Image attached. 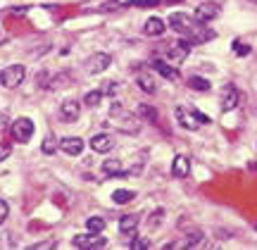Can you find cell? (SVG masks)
I'll list each match as a JSON object with an SVG mask.
<instances>
[{
  "instance_id": "28",
  "label": "cell",
  "mask_w": 257,
  "mask_h": 250,
  "mask_svg": "<svg viewBox=\"0 0 257 250\" xmlns=\"http://www.w3.org/2000/svg\"><path fill=\"white\" fill-rule=\"evenodd\" d=\"M233 53H236V55H248L250 46H248V43H240V41H236V43H233Z\"/></svg>"
},
{
  "instance_id": "9",
  "label": "cell",
  "mask_w": 257,
  "mask_h": 250,
  "mask_svg": "<svg viewBox=\"0 0 257 250\" xmlns=\"http://www.w3.org/2000/svg\"><path fill=\"white\" fill-rule=\"evenodd\" d=\"M72 243L76 248H102V245H107V241L100 238L98 233H76Z\"/></svg>"
},
{
  "instance_id": "32",
  "label": "cell",
  "mask_w": 257,
  "mask_h": 250,
  "mask_svg": "<svg viewBox=\"0 0 257 250\" xmlns=\"http://www.w3.org/2000/svg\"><path fill=\"white\" fill-rule=\"evenodd\" d=\"M0 131H3V114H0Z\"/></svg>"
},
{
  "instance_id": "17",
  "label": "cell",
  "mask_w": 257,
  "mask_h": 250,
  "mask_svg": "<svg viewBox=\"0 0 257 250\" xmlns=\"http://www.w3.org/2000/svg\"><path fill=\"white\" fill-rule=\"evenodd\" d=\"M186 86L193 88V91H210L212 88V83L207 81V79H202V76H188V79H186Z\"/></svg>"
},
{
  "instance_id": "16",
  "label": "cell",
  "mask_w": 257,
  "mask_h": 250,
  "mask_svg": "<svg viewBox=\"0 0 257 250\" xmlns=\"http://www.w3.org/2000/svg\"><path fill=\"white\" fill-rule=\"evenodd\" d=\"M136 226H138V217H134V214H126V217H121L119 219V231L126 233L128 238L136 236Z\"/></svg>"
},
{
  "instance_id": "29",
  "label": "cell",
  "mask_w": 257,
  "mask_h": 250,
  "mask_svg": "<svg viewBox=\"0 0 257 250\" xmlns=\"http://www.w3.org/2000/svg\"><path fill=\"white\" fill-rule=\"evenodd\" d=\"M8 217H10V205L5 200H0V224H5Z\"/></svg>"
},
{
  "instance_id": "25",
  "label": "cell",
  "mask_w": 257,
  "mask_h": 250,
  "mask_svg": "<svg viewBox=\"0 0 257 250\" xmlns=\"http://www.w3.org/2000/svg\"><path fill=\"white\" fill-rule=\"evenodd\" d=\"M128 245H131L134 250H143V248H150V241H146V238H138V236H134Z\"/></svg>"
},
{
  "instance_id": "7",
  "label": "cell",
  "mask_w": 257,
  "mask_h": 250,
  "mask_svg": "<svg viewBox=\"0 0 257 250\" xmlns=\"http://www.w3.org/2000/svg\"><path fill=\"white\" fill-rule=\"evenodd\" d=\"M240 100H243V95H240V91L233 83H226V86L221 88V112L236 110Z\"/></svg>"
},
{
  "instance_id": "10",
  "label": "cell",
  "mask_w": 257,
  "mask_h": 250,
  "mask_svg": "<svg viewBox=\"0 0 257 250\" xmlns=\"http://www.w3.org/2000/svg\"><path fill=\"white\" fill-rule=\"evenodd\" d=\"M219 5L217 3H212V0H207V3H200L198 8H195V19H200L202 24L205 22H212V19L219 17Z\"/></svg>"
},
{
  "instance_id": "4",
  "label": "cell",
  "mask_w": 257,
  "mask_h": 250,
  "mask_svg": "<svg viewBox=\"0 0 257 250\" xmlns=\"http://www.w3.org/2000/svg\"><path fill=\"white\" fill-rule=\"evenodd\" d=\"M24 76H27L24 65H10L0 72V83L5 88H17L19 83H24Z\"/></svg>"
},
{
  "instance_id": "24",
  "label": "cell",
  "mask_w": 257,
  "mask_h": 250,
  "mask_svg": "<svg viewBox=\"0 0 257 250\" xmlns=\"http://www.w3.org/2000/svg\"><path fill=\"white\" fill-rule=\"evenodd\" d=\"M131 5H136V0H110V3L102 5V10H121V8H131Z\"/></svg>"
},
{
  "instance_id": "11",
  "label": "cell",
  "mask_w": 257,
  "mask_h": 250,
  "mask_svg": "<svg viewBox=\"0 0 257 250\" xmlns=\"http://www.w3.org/2000/svg\"><path fill=\"white\" fill-rule=\"evenodd\" d=\"M60 148H62L64 155H72V158H76V155H81V153H83V141L79 139V136H67V139L60 141Z\"/></svg>"
},
{
  "instance_id": "21",
  "label": "cell",
  "mask_w": 257,
  "mask_h": 250,
  "mask_svg": "<svg viewBox=\"0 0 257 250\" xmlns=\"http://www.w3.org/2000/svg\"><path fill=\"white\" fill-rule=\"evenodd\" d=\"M105 226H107V222L102 217H88V222H86V229L91 233H100Z\"/></svg>"
},
{
  "instance_id": "12",
  "label": "cell",
  "mask_w": 257,
  "mask_h": 250,
  "mask_svg": "<svg viewBox=\"0 0 257 250\" xmlns=\"http://www.w3.org/2000/svg\"><path fill=\"white\" fill-rule=\"evenodd\" d=\"M60 114H62L64 121H76L81 117V105L76 100H64L62 105H60Z\"/></svg>"
},
{
  "instance_id": "6",
  "label": "cell",
  "mask_w": 257,
  "mask_h": 250,
  "mask_svg": "<svg viewBox=\"0 0 257 250\" xmlns=\"http://www.w3.org/2000/svg\"><path fill=\"white\" fill-rule=\"evenodd\" d=\"M191 53V43L184 41V43H167V48L162 50V55L169 65H179V62H184L186 57Z\"/></svg>"
},
{
  "instance_id": "18",
  "label": "cell",
  "mask_w": 257,
  "mask_h": 250,
  "mask_svg": "<svg viewBox=\"0 0 257 250\" xmlns=\"http://www.w3.org/2000/svg\"><path fill=\"white\" fill-rule=\"evenodd\" d=\"M155 69L162 76H165V79H172V81H174V79H179V72H176L172 65H167V60H157V62H155Z\"/></svg>"
},
{
  "instance_id": "15",
  "label": "cell",
  "mask_w": 257,
  "mask_h": 250,
  "mask_svg": "<svg viewBox=\"0 0 257 250\" xmlns=\"http://www.w3.org/2000/svg\"><path fill=\"white\" fill-rule=\"evenodd\" d=\"M165 29H167V24L162 22L160 17H150L146 22V27H143V31H146L148 36H162L165 34Z\"/></svg>"
},
{
  "instance_id": "2",
  "label": "cell",
  "mask_w": 257,
  "mask_h": 250,
  "mask_svg": "<svg viewBox=\"0 0 257 250\" xmlns=\"http://www.w3.org/2000/svg\"><path fill=\"white\" fill-rule=\"evenodd\" d=\"M176 117H179V124L188 131L200 129L202 124H210V117H207V114L195 112V110H186V107H176Z\"/></svg>"
},
{
  "instance_id": "23",
  "label": "cell",
  "mask_w": 257,
  "mask_h": 250,
  "mask_svg": "<svg viewBox=\"0 0 257 250\" xmlns=\"http://www.w3.org/2000/svg\"><path fill=\"white\" fill-rule=\"evenodd\" d=\"M102 100V91H88L86 93V98H83V102L88 105V107H98Z\"/></svg>"
},
{
  "instance_id": "30",
  "label": "cell",
  "mask_w": 257,
  "mask_h": 250,
  "mask_svg": "<svg viewBox=\"0 0 257 250\" xmlns=\"http://www.w3.org/2000/svg\"><path fill=\"white\" fill-rule=\"evenodd\" d=\"M10 153H12V146H8V143H0V162H3V160H8Z\"/></svg>"
},
{
  "instance_id": "3",
  "label": "cell",
  "mask_w": 257,
  "mask_h": 250,
  "mask_svg": "<svg viewBox=\"0 0 257 250\" xmlns=\"http://www.w3.org/2000/svg\"><path fill=\"white\" fill-rule=\"evenodd\" d=\"M110 119L112 121H117V127H119L121 131H138V119H136V114H128V112L121 110V105L119 102H114L112 105V112H110Z\"/></svg>"
},
{
  "instance_id": "34",
  "label": "cell",
  "mask_w": 257,
  "mask_h": 250,
  "mask_svg": "<svg viewBox=\"0 0 257 250\" xmlns=\"http://www.w3.org/2000/svg\"><path fill=\"white\" fill-rule=\"evenodd\" d=\"M255 3H257V0H255Z\"/></svg>"
},
{
  "instance_id": "1",
  "label": "cell",
  "mask_w": 257,
  "mask_h": 250,
  "mask_svg": "<svg viewBox=\"0 0 257 250\" xmlns=\"http://www.w3.org/2000/svg\"><path fill=\"white\" fill-rule=\"evenodd\" d=\"M169 27L174 29L176 34H181L188 43H202V41L214 38V31L205 29L200 19L191 17V15H186V12H174V15H169Z\"/></svg>"
},
{
  "instance_id": "33",
  "label": "cell",
  "mask_w": 257,
  "mask_h": 250,
  "mask_svg": "<svg viewBox=\"0 0 257 250\" xmlns=\"http://www.w3.org/2000/svg\"><path fill=\"white\" fill-rule=\"evenodd\" d=\"M252 226H255V231H257V222H255V224H252Z\"/></svg>"
},
{
  "instance_id": "5",
  "label": "cell",
  "mask_w": 257,
  "mask_h": 250,
  "mask_svg": "<svg viewBox=\"0 0 257 250\" xmlns=\"http://www.w3.org/2000/svg\"><path fill=\"white\" fill-rule=\"evenodd\" d=\"M34 121L29 119V117H17V119L12 121V139L17 141V143H29V139L34 136Z\"/></svg>"
},
{
  "instance_id": "14",
  "label": "cell",
  "mask_w": 257,
  "mask_h": 250,
  "mask_svg": "<svg viewBox=\"0 0 257 250\" xmlns=\"http://www.w3.org/2000/svg\"><path fill=\"white\" fill-rule=\"evenodd\" d=\"M172 174L176 179H186L191 174V160H188V155H176L174 162H172Z\"/></svg>"
},
{
  "instance_id": "26",
  "label": "cell",
  "mask_w": 257,
  "mask_h": 250,
  "mask_svg": "<svg viewBox=\"0 0 257 250\" xmlns=\"http://www.w3.org/2000/svg\"><path fill=\"white\" fill-rule=\"evenodd\" d=\"M138 112H141L143 117H148V119H150V121H155V119H157V112H155V107H148V105H141V107H138Z\"/></svg>"
},
{
  "instance_id": "31",
  "label": "cell",
  "mask_w": 257,
  "mask_h": 250,
  "mask_svg": "<svg viewBox=\"0 0 257 250\" xmlns=\"http://www.w3.org/2000/svg\"><path fill=\"white\" fill-rule=\"evenodd\" d=\"M100 91H102V95H107V93H114V91H117V83H114V81H105V83H102Z\"/></svg>"
},
{
  "instance_id": "13",
  "label": "cell",
  "mask_w": 257,
  "mask_h": 250,
  "mask_svg": "<svg viewBox=\"0 0 257 250\" xmlns=\"http://www.w3.org/2000/svg\"><path fill=\"white\" fill-rule=\"evenodd\" d=\"M112 148H114V141L110 134H95L91 139V150H95V153H110Z\"/></svg>"
},
{
  "instance_id": "19",
  "label": "cell",
  "mask_w": 257,
  "mask_h": 250,
  "mask_svg": "<svg viewBox=\"0 0 257 250\" xmlns=\"http://www.w3.org/2000/svg\"><path fill=\"white\" fill-rule=\"evenodd\" d=\"M134 198H136V191H126V188H119V191L112 193V200L117 205H126V203H131Z\"/></svg>"
},
{
  "instance_id": "8",
  "label": "cell",
  "mask_w": 257,
  "mask_h": 250,
  "mask_svg": "<svg viewBox=\"0 0 257 250\" xmlns=\"http://www.w3.org/2000/svg\"><path fill=\"white\" fill-rule=\"evenodd\" d=\"M110 65H112V57L107 55V53H93V55L86 60L88 74H100V72H105Z\"/></svg>"
},
{
  "instance_id": "22",
  "label": "cell",
  "mask_w": 257,
  "mask_h": 250,
  "mask_svg": "<svg viewBox=\"0 0 257 250\" xmlns=\"http://www.w3.org/2000/svg\"><path fill=\"white\" fill-rule=\"evenodd\" d=\"M102 169L107 172V174H124V169H121V165H119V160H105L102 162Z\"/></svg>"
},
{
  "instance_id": "20",
  "label": "cell",
  "mask_w": 257,
  "mask_h": 250,
  "mask_svg": "<svg viewBox=\"0 0 257 250\" xmlns=\"http://www.w3.org/2000/svg\"><path fill=\"white\" fill-rule=\"evenodd\" d=\"M136 81H138V86H141V91H146V93H155L157 91L155 79H153L150 74H138Z\"/></svg>"
},
{
  "instance_id": "27",
  "label": "cell",
  "mask_w": 257,
  "mask_h": 250,
  "mask_svg": "<svg viewBox=\"0 0 257 250\" xmlns=\"http://www.w3.org/2000/svg\"><path fill=\"white\" fill-rule=\"evenodd\" d=\"M41 148H43V153H46V155H50V153H55V150H57L55 139H50V136H48V139L43 141V146H41Z\"/></svg>"
}]
</instances>
